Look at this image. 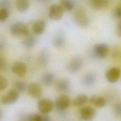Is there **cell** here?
I'll return each instance as SVG.
<instances>
[{
	"mask_svg": "<svg viewBox=\"0 0 121 121\" xmlns=\"http://www.w3.org/2000/svg\"><path fill=\"white\" fill-rule=\"evenodd\" d=\"M42 121H51L50 116L48 114H42Z\"/></svg>",
	"mask_w": 121,
	"mask_h": 121,
	"instance_id": "obj_34",
	"label": "cell"
},
{
	"mask_svg": "<svg viewBox=\"0 0 121 121\" xmlns=\"http://www.w3.org/2000/svg\"><path fill=\"white\" fill-rule=\"evenodd\" d=\"M55 79L54 74L50 71L44 73L41 77V80L43 84L47 86H51L53 83Z\"/></svg>",
	"mask_w": 121,
	"mask_h": 121,
	"instance_id": "obj_17",
	"label": "cell"
},
{
	"mask_svg": "<svg viewBox=\"0 0 121 121\" xmlns=\"http://www.w3.org/2000/svg\"><path fill=\"white\" fill-rule=\"evenodd\" d=\"M19 93L15 89L7 91L1 98V103L4 105H9L15 103L18 99Z\"/></svg>",
	"mask_w": 121,
	"mask_h": 121,
	"instance_id": "obj_6",
	"label": "cell"
},
{
	"mask_svg": "<svg viewBox=\"0 0 121 121\" xmlns=\"http://www.w3.org/2000/svg\"><path fill=\"white\" fill-rule=\"evenodd\" d=\"M27 91L29 95L35 98H39L42 95V88L40 85L36 82H32L27 86Z\"/></svg>",
	"mask_w": 121,
	"mask_h": 121,
	"instance_id": "obj_12",
	"label": "cell"
},
{
	"mask_svg": "<svg viewBox=\"0 0 121 121\" xmlns=\"http://www.w3.org/2000/svg\"><path fill=\"white\" fill-rule=\"evenodd\" d=\"M96 110L90 106L82 108L79 112V117L83 121H91L95 117Z\"/></svg>",
	"mask_w": 121,
	"mask_h": 121,
	"instance_id": "obj_7",
	"label": "cell"
},
{
	"mask_svg": "<svg viewBox=\"0 0 121 121\" xmlns=\"http://www.w3.org/2000/svg\"><path fill=\"white\" fill-rule=\"evenodd\" d=\"M54 106L52 101L47 98L41 99L37 103L38 109L42 114H48L51 112Z\"/></svg>",
	"mask_w": 121,
	"mask_h": 121,
	"instance_id": "obj_4",
	"label": "cell"
},
{
	"mask_svg": "<svg viewBox=\"0 0 121 121\" xmlns=\"http://www.w3.org/2000/svg\"><path fill=\"white\" fill-rule=\"evenodd\" d=\"M64 12V9L59 4H52L50 7L49 16L51 19L58 21L62 18Z\"/></svg>",
	"mask_w": 121,
	"mask_h": 121,
	"instance_id": "obj_9",
	"label": "cell"
},
{
	"mask_svg": "<svg viewBox=\"0 0 121 121\" xmlns=\"http://www.w3.org/2000/svg\"><path fill=\"white\" fill-rule=\"evenodd\" d=\"M9 11L8 9L1 8L0 9V21L4 22L9 17Z\"/></svg>",
	"mask_w": 121,
	"mask_h": 121,
	"instance_id": "obj_27",
	"label": "cell"
},
{
	"mask_svg": "<svg viewBox=\"0 0 121 121\" xmlns=\"http://www.w3.org/2000/svg\"><path fill=\"white\" fill-rule=\"evenodd\" d=\"M45 27V21L43 19H39L33 23L32 26V30L34 34L40 35L44 32Z\"/></svg>",
	"mask_w": 121,
	"mask_h": 121,
	"instance_id": "obj_14",
	"label": "cell"
},
{
	"mask_svg": "<svg viewBox=\"0 0 121 121\" xmlns=\"http://www.w3.org/2000/svg\"><path fill=\"white\" fill-rule=\"evenodd\" d=\"M2 117V112L1 111H0V120H1Z\"/></svg>",
	"mask_w": 121,
	"mask_h": 121,
	"instance_id": "obj_35",
	"label": "cell"
},
{
	"mask_svg": "<svg viewBox=\"0 0 121 121\" xmlns=\"http://www.w3.org/2000/svg\"><path fill=\"white\" fill-rule=\"evenodd\" d=\"M110 48L106 43H100L94 45L93 48V53L94 56L101 59H103L107 57L109 53Z\"/></svg>",
	"mask_w": 121,
	"mask_h": 121,
	"instance_id": "obj_3",
	"label": "cell"
},
{
	"mask_svg": "<svg viewBox=\"0 0 121 121\" xmlns=\"http://www.w3.org/2000/svg\"><path fill=\"white\" fill-rule=\"evenodd\" d=\"M74 19L76 23L81 26H87L89 23V18L84 7L79 6L75 10Z\"/></svg>",
	"mask_w": 121,
	"mask_h": 121,
	"instance_id": "obj_2",
	"label": "cell"
},
{
	"mask_svg": "<svg viewBox=\"0 0 121 121\" xmlns=\"http://www.w3.org/2000/svg\"><path fill=\"white\" fill-rule=\"evenodd\" d=\"M49 54L45 50H42L39 53L38 60L39 65L42 67H46L49 62Z\"/></svg>",
	"mask_w": 121,
	"mask_h": 121,
	"instance_id": "obj_20",
	"label": "cell"
},
{
	"mask_svg": "<svg viewBox=\"0 0 121 121\" xmlns=\"http://www.w3.org/2000/svg\"><path fill=\"white\" fill-rule=\"evenodd\" d=\"M13 85L14 89L17 90L19 93H24L27 90L28 85L23 81L19 80H15L14 81Z\"/></svg>",
	"mask_w": 121,
	"mask_h": 121,
	"instance_id": "obj_24",
	"label": "cell"
},
{
	"mask_svg": "<svg viewBox=\"0 0 121 121\" xmlns=\"http://www.w3.org/2000/svg\"><path fill=\"white\" fill-rule=\"evenodd\" d=\"M26 121H42V114L32 113L27 114Z\"/></svg>",
	"mask_w": 121,
	"mask_h": 121,
	"instance_id": "obj_25",
	"label": "cell"
},
{
	"mask_svg": "<svg viewBox=\"0 0 121 121\" xmlns=\"http://www.w3.org/2000/svg\"><path fill=\"white\" fill-rule=\"evenodd\" d=\"M16 7L17 10L21 12L27 11L30 6L29 0H16Z\"/></svg>",
	"mask_w": 121,
	"mask_h": 121,
	"instance_id": "obj_22",
	"label": "cell"
},
{
	"mask_svg": "<svg viewBox=\"0 0 121 121\" xmlns=\"http://www.w3.org/2000/svg\"><path fill=\"white\" fill-rule=\"evenodd\" d=\"M116 33L117 35L121 37V20H120L117 26Z\"/></svg>",
	"mask_w": 121,
	"mask_h": 121,
	"instance_id": "obj_33",
	"label": "cell"
},
{
	"mask_svg": "<svg viewBox=\"0 0 121 121\" xmlns=\"http://www.w3.org/2000/svg\"></svg>",
	"mask_w": 121,
	"mask_h": 121,
	"instance_id": "obj_36",
	"label": "cell"
},
{
	"mask_svg": "<svg viewBox=\"0 0 121 121\" xmlns=\"http://www.w3.org/2000/svg\"><path fill=\"white\" fill-rule=\"evenodd\" d=\"M83 66L82 59L78 56L75 57L69 61L67 64V69L70 73H76L82 69Z\"/></svg>",
	"mask_w": 121,
	"mask_h": 121,
	"instance_id": "obj_5",
	"label": "cell"
},
{
	"mask_svg": "<svg viewBox=\"0 0 121 121\" xmlns=\"http://www.w3.org/2000/svg\"><path fill=\"white\" fill-rule=\"evenodd\" d=\"M70 104L71 101L69 97L65 95H61L56 98L54 105L58 111L63 112L69 108Z\"/></svg>",
	"mask_w": 121,
	"mask_h": 121,
	"instance_id": "obj_8",
	"label": "cell"
},
{
	"mask_svg": "<svg viewBox=\"0 0 121 121\" xmlns=\"http://www.w3.org/2000/svg\"><path fill=\"white\" fill-rule=\"evenodd\" d=\"M12 72L18 77H24L27 72V66L26 64L21 61L14 62L11 67Z\"/></svg>",
	"mask_w": 121,
	"mask_h": 121,
	"instance_id": "obj_10",
	"label": "cell"
},
{
	"mask_svg": "<svg viewBox=\"0 0 121 121\" xmlns=\"http://www.w3.org/2000/svg\"><path fill=\"white\" fill-rule=\"evenodd\" d=\"M113 112L115 116L121 117V104L117 103L113 107Z\"/></svg>",
	"mask_w": 121,
	"mask_h": 121,
	"instance_id": "obj_30",
	"label": "cell"
},
{
	"mask_svg": "<svg viewBox=\"0 0 121 121\" xmlns=\"http://www.w3.org/2000/svg\"><path fill=\"white\" fill-rule=\"evenodd\" d=\"M9 85L8 80L4 76H0V91H2L6 89Z\"/></svg>",
	"mask_w": 121,
	"mask_h": 121,
	"instance_id": "obj_28",
	"label": "cell"
},
{
	"mask_svg": "<svg viewBox=\"0 0 121 121\" xmlns=\"http://www.w3.org/2000/svg\"><path fill=\"white\" fill-rule=\"evenodd\" d=\"M70 82L66 78L59 79L54 84L55 89L60 92H67L69 91L70 88Z\"/></svg>",
	"mask_w": 121,
	"mask_h": 121,
	"instance_id": "obj_13",
	"label": "cell"
},
{
	"mask_svg": "<svg viewBox=\"0 0 121 121\" xmlns=\"http://www.w3.org/2000/svg\"><path fill=\"white\" fill-rule=\"evenodd\" d=\"M8 62L3 57L0 58V69L2 72L6 71L8 69Z\"/></svg>",
	"mask_w": 121,
	"mask_h": 121,
	"instance_id": "obj_29",
	"label": "cell"
},
{
	"mask_svg": "<svg viewBox=\"0 0 121 121\" xmlns=\"http://www.w3.org/2000/svg\"><path fill=\"white\" fill-rule=\"evenodd\" d=\"M114 15L118 19L121 20V4L116 7L114 11Z\"/></svg>",
	"mask_w": 121,
	"mask_h": 121,
	"instance_id": "obj_31",
	"label": "cell"
},
{
	"mask_svg": "<svg viewBox=\"0 0 121 121\" xmlns=\"http://www.w3.org/2000/svg\"><path fill=\"white\" fill-rule=\"evenodd\" d=\"M0 4L1 8L8 9L10 5V1L9 0H1Z\"/></svg>",
	"mask_w": 121,
	"mask_h": 121,
	"instance_id": "obj_32",
	"label": "cell"
},
{
	"mask_svg": "<svg viewBox=\"0 0 121 121\" xmlns=\"http://www.w3.org/2000/svg\"><path fill=\"white\" fill-rule=\"evenodd\" d=\"M87 101V96L85 94H81L75 97L72 101V104L75 107H80L86 104Z\"/></svg>",
	"mask_w": 121,
	"mask_h": 121,
	"instance_id": "obj_21",
	"label": "cell"
},
{
	"mask_svg": "<svg viewBox=\"0 0 121 121\" xmlns=\"http://www.w3.org/2000/svg\"><path fill=\"white\" fill-rule=\"evenodd\" d=\"M65 44V39L62 35H57L54 40V44L57 48H61Z\"/></svg>",
	"mask_w": 121,
	"mask_h": 121,
	"instance_id": "obj_26",
	"label": "cell"
},
{
	"mask_svg": "<svg viewBox=\"0 0 121 121\" xmlns=\"http://www.w3.org/2000/svg\"><path fill=\"white\" fill-rule=\"evenodd\" d=\"M96 81V76L93 72L86 73L83 77V84L86 86H91L94 85Z\"/></svg>",
	"mask_w": 121,
	"mask_h": 121,
	"instance_id": "obj_16",
	"label": "cell"
},
{
	"mask_svg": "<svg viewBox=\"0 0 121 121\" xmlns=\"http://www.w3.org/2000/svg\"><path fill=\"white\" fill-rule=\"evenodd\" d=\"M37 43V39L35 36L33 35H30L26 36L22 41L23 45L26 48L31 49L35 46Z\"/></svg>",
	"mask_w": 121,
	"mask_h": 121,
	"instance_id": "obj_19",
	"label": "cell"
},
{
	"mask_svg": "<svg viewBox=\"0 0 121 121\" xmlns=\"http://www.w3.org/2000/svg\"><path fill=\"white\" fill-rule=\"evenodd\" d=\"M59 3L64 11H71L75 7V3L73 0H60Z\"/></svg>",
	"mask_w": 121,
	"mask_h": 121,
	"instance_id": "obj_23",
	"label": "cell"
},
{
	"mask_svg": "<svg viewBox=\"0 0 121 121\" xmlns=\"http://www.w3.org/2000/svg\"><path fill=\"white\" fill-rule=\"evenodd\" d=\"M9 32L13 36L25 37L29 35V29L26 24L23 22H18L14 23L10 26Z\"/></svg>",
	"mask_w": 121,
	"mask_h": 121,
	"instance_id": "obj_1",
	"label": "cell"
},
{
	"mask_svg": "<svg viewBox=\"0 0 121 121\" xmlns=\"http://www.w3.org/2000/svg\"><path fill=\"white\" fill-rule=\"evenodd\" d=\"M90 4L93 9L100 10L108 6L109 0H90Z\"/></svg>",
	"mask_w": 121,
	"mask_h": 121,
	"instance_id": "obj_18",
	"label": "cell"
},
{
	"mask_svg": "<svg viewBox=\"0 0 121 121\" xmlns=\"http://www.w3.org/2000/svg\"><path fill=\"white\" fill-rule=\"evenodd\" d=\"M121 69L119 68L114 67L109 69L105 73V77L107 81L111 83L116 82L121 76Z\"/></svg>",
	"mask_w": 121,
	"mask_h": 121,
	"instance_id": "obj_11",
	"label": "cell"
},
{
	"mask_svg": "<svg viewBox=\"0 0 121 121\" xmlns=\"http://www.w3.org/2000/svg\"><path fill=\"white\" fill-rule=\"evenodd\" d=\"M89 102L98 108H103L106 104V100L104 97L95 95H92L90 97Z\"/></svg>",
	"mask_w": 121,
	"mask_h": 121,
	"instance_id": "obj_15",
	"label": "cell"
}]
</instances>
